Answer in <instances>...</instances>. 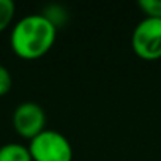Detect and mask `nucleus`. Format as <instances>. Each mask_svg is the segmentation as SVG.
<instances>
[{"label": "nucleus", "mask_w": 161, "mask_h": 161, "mask_svg": "<svg viewBox=\"0 0 161 161\" xmlns=\"http://www.w3.org/2000/svg\"><path fill=\"white\" fill-rule=\"evenodd\" d=\"M55 36L57 27L43 13H32L13 25L10 44L18 57L33 60L51 51Z\"/></svg>", "instance_id": "nucleus-1"}, {"label": "nucleus", "mask_w": 161, "mask_h": 161, "mask_svg": "<svg viewBox=\"0 0 161 161\" xmlns=\"http://www.w3.org/2000/svg\"><path fill=\"white\" fill-rule=\"evenodd\" d=\"M29 150L33 161H73V145L62 133L55 130H44L35 136Z\"/></svg>", "instance_id": "nucleus-2"}, {"label": "nucleus", "mask_w": 161, "mask_h": 161, "mask_svg": "<svg viewBox=\"0 0 161 161\" xmlns=\"http://www.w3.org/2000/svg\"><path fill=\"white\" fill-rule=\"evenodd\" d=\"M131 47L144 60L161 58V19L144 18L133 30Z\"/></svg>", "instance_id": "nucleus-3"}, {"label": "nucleus", "mask_w": 161, "mask_h": 161, "mask_svg": "<svg viewBox=\"0 0 161 161\" xmlns=\"http://www.w3.org/2000/svg\"><path fill=\"white\" fill-rule=\"evenodd\" d=\"M13 126L19 136L32 141L46 130V112L40 104L24 101L18 104L13 112Z\"/></svg>", "instance_id": "nucleus-4"}, {"label": "nucleus", "mask_w": 161, "mask_h": 161, "mask_svg": "<svg viewBox=\"0 0 161 161\" xmlns=\"http://www.w3.org/2000/svg\"><path fill=\"white\" fill-rule=\"evenodd\" d=\"M0 161H33L29 145L8 142L0 147Z\"/></svg>", "instance_id": "nucleus-5"}, {"label": "nucleus", "mask_w": 161, "mask_h": 161, "mask_svg": "<svg viewBox=\"0 0 161 161\" xmlns=\"http://www.w3.org/2000/svg\"><path fill=\"white\" fill-rule=\"evenodd\" d=\"M16 13V5L13 0H0V32L8 29V25L13 22Z\"/></svg>", "instance_id": "nucleus-6"}, {"label": "nucleus", "mask_w": 161, "mask_h": 161, "mask_svg": "<svg viewBox=\"0 0 161 161\" xmlns=\"http://www.w3.org/2000/svg\"><path fill=\"white\" fill-rule=\"evenodd\" d=\"M137 5L145 13V18L161 19V0H139Z\"/></svg>", "instance_id": "nucleus-7"}, {"label": "nucleus", "mask_w": 161, "mask_h": 161, "mask_svg": "<svg viewBox=\"0 0 161 161\" xmlns=\"http://www.w3.org/2000/svg\"><path fill=\"white\" fill-rule=\"evenodd\" d=\"M11 86H13V77L10 69L3 65H0V97L7 95L11 90Z\"/></svg>", "instance_id": "nucleus-8"}]
</instances>
